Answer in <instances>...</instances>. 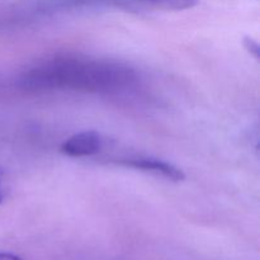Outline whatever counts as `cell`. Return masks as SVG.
<instances>
[{
  "label": "cell",
  "mask_w": 260,
  "mask_h": 260,
  "mask_svg": "<svg viewBox=\"0 0 260 260\" xmlns=\"http://www.w3.org/2000/svg\"><path fill=\"white\" fill-rule=\"evenodd\" d=\"M103 140L96 131H83L74 135L61 145V152L71 157L91 156L101 151Z\"/></svg>",
  "instance_id": "1"
},
{
  "label": "cell",
  "mask_w": 260,
  "mask_h": 260,
  "mask_svg": "<svg viewBox=\"0 0 260 260\" xmlns=\"http://www.w3.org/2000/svg\"><path fill=\"white\" fill-rule=\"evenodd\" d=\"M118 164L124 165V167L135 168V169L145 170V172L155 173L162 177L168 178L174 182H180L185 178V174L173 164L162 160L154 159V157H134V159H121L117 161Z\"/></svg>",
  "instance_id": "2"
},
{
  "label": "cell",
  "mask_w": 260,
  "mask_h": 260,
  "mask_svg": "<svg viewBox=\"0 0 260 260\" xmlns=\"http://www.w3.org/2000/svg\"><path fill=\"white\" fill-rule=\"evenodd\" d=\"M117 5L126 7L155 8L164 10H185L198 4V0H103Z\"/></svg>",
  "instance_id": "3"
},
{
  "label": "cell",
  "mask_w": 260,
  "mask_h": 260,
  "mask_svg": "<svg viewBox=\"0 0 260 260\" xmlns=\"http://www.w3.org/2000/svg\"><path fill=\"white\" fill-rule=\"evenodd\" d=\"M244 45H245V47L248 48L249 51H251V53H253L256 58L259 57V45L255 42V41L246 37L245 41H244Z\"/></svg>",
  "instance_id": "4"
},
{
  "label": "cell",
  "mask_w": 260,
  "mask_h": 260,
  "mask_svg": "<svg viewBox=\"0 0 260 260\" xmlns=\"http://www.w3.org/2000/svg\"><path fill=\"white\" fill-rule=\"evenodd\" d=\"M0 260H22L18 255L12 253H4V251H0Z\"/></svg>",
  "instance_id": "5"
},
{
  "label": "cell",
  "mask_w": 260,
  "mask_h": 260,
  "mask_svg": "<svg viewBox=\"0 0 260 260\" xmlns=\"http://www.w3.org/2000/svg\"><path fill=\"white\" fill-rule=\"evenodd\" d=\"M2 183H3V172L2 169H0V203L3 202V198H4V196H3V190H2Z\"/></svg>",
  "instance_id": "6"
}]
</instances>
